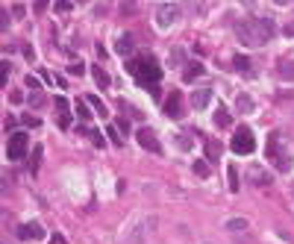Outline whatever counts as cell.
I'll list each match as a JSON object with an SVG mask.
<instances>
[{"mask_svg": "<svg viewBox=\"0 0 294 244\" xmlns=\"http://www.w3.org/2000/svg\"><path fill=\"white\" fill-rule=\"evenodd\" d=\"M41 156H44V150H41V147H33V153H30V174H38V168H41Z\"/></svg>", "mask_w": 294, "mask_h": 244, "instance_id": "e0dca14e", "label": "cell"}, {"mask_svg": "<svg viewBox=\"0 0 294 244\" xmlns=\"http://www.w3.org/2000/svg\"><path fill=\"white\" fill-rule=\"evenodd\" d=\"M80 3H85V0H80Z\"/></svg>", "mask_w": 294, "mask_h": 244, "instance_id": "60d3db41", "label": "cell"}, {"mask_svg": "<svg viewBox=\"0 0 294 244\" xmlns=\"http://www.w3.org/2000/svg\"><path fill=\"white\" fill-rule=\"evenodd\" d=\"M176 141H179V147H183V150H186V147H191V141H188L186 136H176Z\"/></svg>", "mask_w": 294, "mask_h": 244, "instance_id": "d590c367", "label": "cell"}, {"mask_svg": "<svg viewBox=\"0 0 294 244\" xmlns=\"http://www.w3.org/2000/svg\"><path fill=\"white\" fill-rule=\"evenodd\" d=\"M253 97H250V94H238V97H235V109H238V112H253Z\"/></svg>", "mask_w": 294, "mask_h": 244, "instance_id": "9a60e30c", "label": "cell"}, {"mask_svg": "<svg viewBox=\"0 0 294 244\" xmlns=\"http://www.w3.org/2000/svg\"><path fill=\"white\" fill-rule=\"evenodd\" d=\"M165 115L183 118V94L179 92H168V97H165Z\"/></svg>", "mask_w": 294, "mask_h": 244, "instance_id": "ba28073f", "label": "cell"}, {"mask_svg": "<svg viewBox=\"0 0 294 244\" xmlns=\"http://www.w3.org/2000/svg\"><path fill=\"white\" fill-rule=\"evenodd\" d=\"M197 77H203V65H200V62H186V68H183V80L191 82V80H197Z\"/></svg>", "mask_w": 294, "mask_h": 244, "instance_id": "8fae6325", "label": "cell"}, {"mask_svg": "<svg viewBox=\"0 0 294 244\" xmlns=\"http://www.w3.org/2000/svg\"><path fill=\"white\" fill-rule=\"evenodd\" d=\"M44 235V230L38 227V224H21L18 227V238L21 241H35V238H41Z\"/></svg>", "mask_w": 294, "mask_h": 244, "instance_id": "9c48e42d", "label": "cell"}, {"mask_svg": "<svg viewBox=\"0 0 294 244\" xmlns=\"http://www.w3.org/2000/svg\"><path fill=\"white\" fill-rule=\"evenodd\" d=\"M0 27L9 30V12H0Z\"/></svg>", "mask_w": 294, "mask_h": 244, "instance_id": "d6a6232c", "label": "cell"}, {"mask_svg": "<svg viewBox=\"0 0 294 244\" xmlns=\"http://www.w3.org/2000/svg\"><path fill=\"white\" fill-rule=\"evenodd\" d=\"M127 71H132V77H135L141 85H147V88H156V80L162 77V68H159V62H156L153 56H144V59L129 62Z\"/></svg>", "mask_w": 294, "mask_h": 244, "instance_id": "7a4b0ae2", "label": "cell"}, {"mask_svg": "<svg viewBox=\"0 0 294 244\" xmlns=\"http://www.w3.org/2000/svg\"><path fill=\"white\" fill-rule=\"evenodd\" d=\"M277 74H280L282 80H291L294 82V62H291V59L280 62V65H277Z\"/></svg>", "mask_w": 294, "mask_h": 244, "instance_id": "5bb4252c", "label": "cell"}, {"mask_svg": "<svg viewBox=\"0 0 294 244\" xmlns=\"http://www.w3.org/2000/svg\"><path fill=\"white\" fill-rule=\"evenodd\" d=\"M88 139H92V144H94V147H103V144H106V141H103V136H100L97 129H92V132H88Z\"/></svg>", "mask_w": 294, "mask_h": 244, "instance_id": "4316f807", "label": "cell"}, {"mask_svg": "<svg viewBox=\"0 0 294 244\" xmlns=\"http://www.w3.org/2000/svg\"><path fill=\"white\" fill-rule=\"evenodd\" d=\"M0 71H3V74H0V80L6 82V80H9V74H12V65H9V59H3V65H0Z\"/></svg>", "mask_w": 294, "mask_h": 244, "instance_id": "f1b7e54d", "label": "cell"}, {"mask_svg": "<svg viewBox=\"0 0 294 244\" xmlns=\"http://www.w3.org/2000/svg\"><path fill=\"white\" fill-rule=\"evenodd\" d=\"M27 85H30L33 92H38V80H35V77H27Z\"/></svg>", "mask_w": 294, "mask_h": 244, "instance_id": "74e56055", "label": "cell"}, {"mask_svg": "<svg viewBox=\"0 0 294 244\" xmlns=\"http://www.w3.org/2000/svg\"><path fill=\"white\" fill-rule=\"evenodd\" d=\"M135 141H139L144 150H150V153H162V144H159V139H156V132L147 127H141L139 132H135Z\"/></svg>", "mask_w": 294, "mask_h": 244, "instance_id": "52a82bcc", "label": "cell"}, {"mask_svg": "<svg viewBox=\"0 0 294 244\" xmlns=\"http://www.w3.org/2000/svg\"><path fill=\"white\" fill-rule=\"evenodd\" d=\"M27 153H30V136L27 132H12L9 141H6V156L12 162H21Z\"/></svg>", "mask_w": 294, "mask_h": 244, "instance_id": "277c9868", "label": "cell"}, {"mask_svg": "<svg viewBox=\"0 0 294 244\" xmlns=\"http://www.w3.org/2000/svg\"><path fill=\"white\" fill-rule=\"evenodd\" d=\"M233 68L241 74V77H253V65H250V59L247 56H235L233 59Z\"/></svg>", "mask_w": 294, "mask_h": 244, "instance_id": "4fadbf2b", "label": "cell"}, {"mask_svg": "<svg viewBox=\"0 0 294 244\" xmlns=\"http://www.w3.org/2000/svg\"><path fill=\"white\" fill-rule=\"evenodd\" d=\"M59 127H62V129L71 127V112H59Z\"/></svg>", "mask_w": 294, "mask_h": 244, "instance_id": "f546056e", "label": "cell"}, {"mask_svg": "<svg viewBox=\"0 0 294 244\" xmlns=\"http://www.w3.org/2000/svg\"><path fill=\"white\" fill-rule=\"evenodd\" d=\"M250 183H253V186H270V174L253 165V168H250Z\"/></svg>", "mask_w": 294, "mask_h": 244, "instance_id": "7c38bea8", "label": "cell"}, {"mask_svg": "<svg viewBox=\"0 0 294 244\" xmlns=\"http://www.w3.org/2000/svg\"><path fill=\"white\" fill-rule=\"evenodd\" d=\"M230 150L235 156H250V153L256 150V139H253V132L247 127H238L233 132V141H230Z\"/></svg>", "mask_w": 294, "mask_h": 244, "instance_id": "3957f363", "label": "cell"}, {"mask_svg": "<svg viewBox=\"0 0 294 244\" xmlns=\"http://www.w3.org/2000/svg\"><path fill=\"white\" fill-rule=\"evenodd\" d=\"M238 3H244V6H250V3H253V0H238Z\"/></svg>", "mask_w": 294, "mask_h": 244, "instance_id": "ab89813d", "label": "cell"}, {"mask_svg": "<svg viewBox=\"0 0 294 244\" xmlns=\"http://www.w3.org/2000/svg\"><path fill=\"white\" fill-rule=\"evenodd\" d=\"M215 127H221V129L230 127V112H227L223 106H218V109H215Z\"/></svg>", "mask_w": 294, "mask_h": 244, "instance_id": "d6986e66", "label": "cell"}, {"mask_svg": "<svg viewBox=\"0 0 294 244\" xmlns=\"http://www.w3.org/2000/svg\"><path fill=\"white\" fill-rule=\"evenodd\" d=\"M209 100H212L209 88H197V92L191 94V106H194V109H206V106H209Z\"/></svg>", "mask_w": 294, "mask_h": 244, "instance_id": "30bf717a", "label": "cell"}, {"mask_svg": "<svg viewBox=\"0 0 294 244\" xmlns=\"http://www.w3.org/2000/svg\"><path fill=\"white\" fill-rule=\"evenodd\" d=\"M268 153H270V159H274V165H277V171H282V174L291 171V153L285 150V147L280 150V139H277V136H270Z\"/></svg>", "mask_w": 294, "mask_h": 244, "instance_id": "5b68a950", "label": "cell"}, {"mask_svg": "<svg viewBox=\"0 0 294 244\" xmlns=\"http://www.w3.org/2000/svg\"><path fill=\"white\" fill-rule=\"evenodd\" d=\"M109 139L115 141V144H121V136H118V129H115V127H109Z\"/></svg>", "mask_w": 294, "mask_h": 244, "instance_id": "e575fe53", "label": "cell"}, {"mask_svg": "<svg viewBox=\"0 0 294 244\" xmlns=\"http://www.w3.org/2000/svg\"><path fill=\"white\" fill-rule=\"evenodd\" d=\"M247 227H250L247 218H230V221H227V230H230V233H244Z\"/></svg>", "mask_w": 294, "mask_h": 244, "instance_id": "ffe728a7", "label": "cell"}, {"mask_svg": "<svg viewBox=\"0 0 294 244\" xmlns=\"http://www.w3.org/2000/svg\"><path fill=\"white\" fill-rule=\"evenodd\" d=\"M21 53H24V59H30V62L35 59V53H33V45H21Z\"/></svg>", "mask_w": 294, "mask_h": 244, "instance_id": "4dcf8cb0", "label": "cell"}, {"mask_svg": "<svg viewBox=\"0 0 294 244\" xmlns=\"http://www.w3.org/2000/svg\"><path fill=\"white\" fill-rule=\"evenodd\" d=\"M27 100H30V106H33V109H38V106H44V94H41V92H33Z\"/></svg>", "mask_w": 294, "mask_h": 244, "instance_id": "cb8c5ba5", "label": "cell"}, {"mask_svg": "<svg viewBox=\"0 0 294 244\" xmlns=\"http://www.w3.org/2000/svg\"><path fill=\"white\" fill-rule=\"evenodd\" d=\"M68 74H74V77H82V74H85V65H82V62H71Z\"/></svg>", "mask_w": 294, "mask_h": 244, "instance_id": "484cf974", "label": "cell"}, {"mask_svg": "<svg viewBox=\"0 0 294 244\" xmlns=\"http://www.w3.org/2000/svg\"><path fill=\"white\" fill-rule=\"evenodd\" d=\"M92 74H94V82H97L100 88H109V82H112V80H109V74H106L103 68H94Z\"/></svg>", "mask_w": 294, "mask_h": 244, "instance_id": "7402d4cb", "label": "cell"}, {"mask_svg": "<svg viewBox=\"0 0 294 244\" xmlns=\"http://www.w3.org/2000/svg\"><path fill=\"white\" fill-rule=\"evenodd\" d=\"M88 106H92V109H94L100 118H106V106H103V100H100L97 94H88Z\"/></svg>", "mask_w": 294, "mask_h": 244, "instance_id": "44dd1931", "label": "cell"}, {"mask_svg": "<svg viewBox=\"0 0 294 244\" xmlns=\"http://www.w3.org/2000/svg\"><path fill=\"white\" fill-rule=\"evenodd\" d=\"M132 45H135V41H132V35H121V38L115 41V47H118V53H121V56L132 53Z\"/></svg>", "mask_w": 294, "mask_h": 244, "instance_id": "2e32d148", "label": "cell"}, {"mask_svg": "<svg viewBox=\"0 0 294 244\" xmlns=\"http://www.w3.org/2000/svg\"><path fill=\"white\" fill-rule=\"evenodd\" d=\"M9 100H12V103H21L24 94H21V92H9Z\"/></svg>", "mask_w": 294, "mask_h": 244, "instance_id": "836d02e7", "label": "cell"}, {"mask_svg": "<svg viewBox=\"0 0 294 244\" xmlns=\"http://www.w3.org/2000/svg\"><path fill=\"white\" fill-rule=\"evenodd\" d=\"M206 156H209V159H218V156H221V144H218V141H206Z\"/></svg>", "mask_w": 294, "mask_h": 244, "instance_id": "603a6c76", "label": "cell"}, {"mask_svg": "<svg viewBox=\"0 0 294 244\" xmlns=\"http://www.w3.org/2000/svg\"><path fill=\"white\" fill-rule=\"evenodd\" d=\"M56 9H59V12H68V9H71V3H68V0H59Z\"/></svg>", "mask_w": 294, "mask_h": 244, "instance_id": "8d00e7d4", "label": "cell"}, {"mask_svg": "<svg viewBox=\"0 0 294 244\" xmlns=\"http://www.w3.org/2000/svg\"><path fill=\"white\" fill-rule=\"evenodd\" d=\"M274 33H277V27L270 18H241V21H235V38L244 47L268 45Z\"/></svg>", "mask_w": 294, "mask_h": 244, "instance_id": "6da1fadb", "label": "cell"}, {"mask_svg": "<svg viewBox=\"0 0 294 244\" xmlns=\"http://www.w3.org/2000/svg\"><path fill=\"white\" fill-rule=\"evenodd\" d=\"M191 168H194V174H197L200 180H209L212 168H209V162H206V159H194V165H191Z\"/></svg>", "mask_w": 294, "mask_h": 244, "instance_id": "ac0fdd59", "label": "cell"}, {"mask_svg": "<svg viewBox=\"0 0 294 244\" xmlns=\"http://www.w3.org/2000/svg\"><path fill=\"white\" fill-rule=\"evenodd\" d=\"M274 3H280V6H285V3H291V0H274Z\"/></svg>", "mask_w": 294, "mask_h": 244, "instance_id": "f35d334b", "label": "cell"}, {"mask_svg": "<svg viewBox=\"0 0 294 244\" xmlns=\"http://www.w3.org/2000/svg\"><path fill=\"white\" fill-rule=\"evenodd\" d=\"M227 180H230V191H238V174H235V168L227 171Z\"/></svg>", "mask_w": 294, "mask_h": 244, "instance_id": "d4e9b609", "label": "cell"}, {"mask_svg": "<svg viewBox=\"0 0 294 244\" xmlns=\"http://www.w3.org/2000/svg\"><path fill=\"white\" fill-rule=\"evenodd\" d=\"M56 112H68V100L65 97H56Z\"/></svg>", "mask_w": 294, "mask_h": 244, "instance_id": "1f68e13d", "label": "cell"}, {"mask_svg": "<svg viewBox=\"0 0 294 244\" xmlns=\"http://www.w3.org/2000/svg\"><path fill=\"white\" fill-rule=\"evenodd\" d=\"M176 21H179V6L165 3V6L156 9V27H159V30H168V27H174Z\"/></svg>", "mask_w": 294, "mask_h": 244, "instance_id": "8992f818", "label": "cell"}, {"mask_svg": "<svg viewBox=\"0 0 294 244\" xmlns=\"http://www.w3.org/2000/svg\"><path fill=\"white\" fill-rule=\"evenodd\" d=\"M77 115H80L82 121H88V118H92V109H88L85 103H77Z\"/></svg>", "mask_w": 294, "mask_h": 244, "instance_id": "83f0119b", "label": "cell"}]
</instances>
